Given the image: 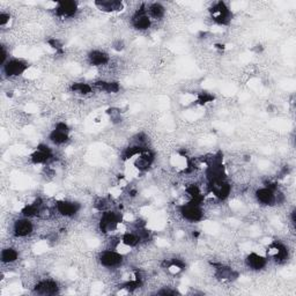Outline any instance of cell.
Wrapping results in <instances>:
<instances>
[{"instance_id": "3", "label": "cell", "mask_w": 296, "mask_h": 296, "mask_svg": "<svg viewBox=\"0 0 296 296\" xmlns=\"http://www.w3.org/2000/svg\"><path fill=\"white\" fill-rule=\"evenodd\" d=\"M211 13L213 20L219 24H228L230 22V18H231L230 11L224 2L220 1L213 5Z\"/></svg>"}, {"instance_id": "4", "label": "cell", "mask_w": 296, "mask_h": 296, "mask_svg": "<svg viewBox=\"0 0 296 296\" xmlns=\"http://www.w3.org/2000/svg\"><path fill=\"white\" fill-rule=\"evenodd\" d=\"M100 263L102 266L108 268L118 267L123 261V256L116 250H106L100 255Z\"/></svg>"}, {"instance_id": "14", "label": "cell", "mask_w": 296, "mask_h": 296, "mask_svg": "<svg viewBox=\"0 0 296 296\" xmlns=\"http://www.w3.org/2000/svg\"><path fill=\"white\" fill-rule=\"evenodd\" d=\"M50 157H52V152L51 148L46 145H39L37 147V150L33 154L32 157V162L35 163V165H41V163H45L50 160Z\"/></svg>"}, {"instance_id": "27", "label": "cell", "mask_w": 296, "mask_h": 296, "mask_svg": "<svg viewBox=\"0 0 296 296\" xmlns=\"http://www.w3.org/2000/svg\"><path fill=\"white\" fill-rule=\"evenodd\" d=\"M49 44H50L52 48H55L56 50H59V49L61 48V43L58 41V39H51V41H49Z\"/></svg>"}, {"instance_id": "8", "label": "cell", "mask_w": 296, "mask_h": 296, "mask_svg": "<svg viewBox=\"0 0 296 296\" xmlns=\"http://www.w3.org/2000/svg\"><path fill=\"white\" fill-rule=\"evenodd\" d=\"M79 209L80 205L78 203L69 202V200H60V202H57V204H56V211L66 218L75 215L79 212Z\"/></svg>"}, {"instance_id": "21", "label": "cell", "mask_w": 296, "mask_h": 296, "mask_svg": "<svg viewBox=\"0 0 296 296\" xmlns=\"http://www.w3.org/2000/svg\"><path fill=\"white\" fill-rule=\"evenodd\" d=\"M0 258H1L2 264H12V263H15V261L18 260V254L17 250L13 248H6L1 251V256H0Z\"/></svg>"}, {"instance_id": "1", "label": "cell", "mask_w": 296, "mask_h": 296, "mask_svg": "<svg viewBox=\"0 0 296 296\" xmlns=\"http://www.w3.org/2000/svg\"><path fill=\"white\" fill-rule=\"evenodd\" d=\"M180 214L184 220L190 222H198L202 220L204 217V212L202 207H200L199 203L193 202V200H191L190 203L184 204V205L181 206Z\"/></svg>"}, {"instance_id": "9", "label": "cell", "mask_w": 296, "mask_h": 296, "mask_svg": "<svg viewBox=\"0 0 296 296\" xmlns=\"http://www.w3.org/2000/svg\"><path fill=\"white\" fill-rule=\"evenodd\" d=\"M33 230L34 224L32 221L28 220V218L18 219V220L14 222L13 231L14 235L17 237H27L33 233Z\"/></svg>"}, {"instance_id": "18", "label": "cell", "mask_w": 296, "mask_h": 296, "mask_svg": "<svg viewBox=\"0 0 296 296\" xmlns=\"http://www.w3.org/2000/svg\"><path fill=\"white\" fill-rule=\"evenodd\" d=\"M147 14L149 15V18L160 20V18L165 17L166 8L163 7V5L160 4V2H154V4H150L147 7Z\"/></svg>"}, {"instance_id": "22", "label": "cell", "mask_w": 296, "mask_h": 296, "mask_svg": "<svg viewBox=\"0 0 296 296\" xmlns=\"http://www.w3.org/2000/svg\"><path fill=\"white\" fill-rule=\"evenodd\" d=\"M71 91L76 92V94L80 95H87L89 92H92V88L91 85L85 82H75L71 86Z\"/></svg>"}, {"instance_id": "24", "label": "cell", "mask_w": 296, "mask_h": 296, "mask_svg": "<svg viewBox=\"0 0 296 296\" xmlns=\"http://www.w3.org/2000/svg\"><path fill=\"white\" fill-rule=\"evenodd\" d=\"M7 50L5 49L4 45L0 46V63H1V65H4L6 61H7Z\"/></svg>"}, {"instance_id": "28", "label": "cell", "mask_w": 296, "mask_h": 296, "mask_svg": "<svg viewBox=\"0 0 296 296\" xmlns=\"http://www.w3.org/2000/svg\"><path fill=\"white\" fill-rule=\"evenodd\" d=\"M113 48H115V50L120 51V50H123V49H124V44H123V42L118 41L117 43H115V44H113Z\"/></svg>"}, {"instance_id": "26", "label": "cell", "mask_w": 296, "mask_h": 296, "mask_svg": "<svg viewBox=\"0 0 296 296\" xmlns=\"http://www.w3.org/2000/svg\"><path fill=\"white\" fill-rule=\"evenodd\" d=\"M157 294L159 295H176V294H178V292L172 291V289H169V288H163L162 291L157 292Z\"/></svg>"}, {"instance_id": "16", "label": "cell", "mask_w": 296, "mask_h": 296, "mask_svg": "<svg viewBox=\"0 0 296 296\" xmlns=\"http://www.w3.org/2000/svg\"><path fill=\"white\" fill-rule=\"evenodd\" d=\"M88 60L92 66H102L109 63V56L103 51L94 50L88 55Z\"/></svg>"}, {"instance_id": "20", "label": "cell", "mask_w": 296, "mask_h": 296, "mask_svg": "<svg viewBox=\"0 0 296 296\" xmlns=\"http://www.w3.org/2000/svg\"><path fill=\"white\" fill-rule=\"evenodd\" d=\"M140 237H139L138 233H131V231H129V233H125L124 235L122 236V240H120V242H122L123 245L129 246V248H133V246H137L139 243H140Z\"/></svg>"}, {"instance_id": "6", "label": "cell", "mask_w": 296, "mask_h": 296, "mask_svg": "<svg viewBox=\"0 0 296 296\" xmlns=\"http://www.w3.org/2000/svg\"><path fill=\"white\" fill-rule=\"evenodd\" d=\"M27 69H28V64L20 59H9L2 65L4 73L8 76V78L21 75L23 72H26Z\"/></svg>"}, {"instance_id": "19", "label": "cell", "mask_w": 296, "mask_h": 296, "mask_svg": "<svg viewBox=\"0 0 296 296\" xmlns=\"http://www.w3.org/2000/svg\"><path fill=\"white\" fill-rule=\"evenodd\" d=\"M49 138H50V140L56 145L66 144L70 139L69 132L61 131V130H58V129H55L54 131L50 133V135H49Z\"/></svg>"}, {"instance_id": "12", "label": "cell", "mask_w": 296, "mask_h": 296, "mask_svg": "<svg viewBox=\"0 0 296 296\" xmlns=\"http://www.w3.org/2000/svg\"><path fill=\"white\" fill-rule=\"evenodd\" d=\"M154 161V153L150 152L148 148L140 153L134 161V166L139 171H146Z\"/></svg>"}, {"instance_id": "5", "label": "cell", "mask_w": 296, "mask_h": 296, "mask_svg": "<svg viewBox=\"0 0 296 296\" xmlns=\"http://www.w3.org/2000/svg\"><path fill=\"white\" fill-rule=\"evenodd\" d=\"M150 23H152V18L147 14V8L145 6H141L132 17V26L135 29L143 32V30H147L150 27Z\"/></svg>"}, {"instance_id": "17", "label": "cell", "mask_w": 296, "mask_h": 296, "mask_svg": "<svg viewBox=\"0 0 296 296\" xmlns=\"http://www.w3.org/2000/svg\"><path fill=\"white\" fill-rule=\"evenodd\" d=\"M96 7L101 11L111 13V12L122 11L123 4L120 1H96L95 2Z\"/></svg>"}, {"instance_id": "23", "label": "cell", "mask_w": 296, "mask_h": 296, "mask_svg": "<svg viewBox=\"0 0 296 296\" xmlns=\"http://www.w3.org/2000/svg\"><path fill=\"white\" fill-rule=\"evenodd\" d=\"M213 100H214V96L211 94H208V92H200L199 96H198V102L200 104L208 103V102H211Z\"/></svg>"}, {"instance_id": "2", "label": "cell", "mask_w": 296, "mask_h": 296, "mask_svg": "<svg viewBox=\"0 0 296 296\" xmlns=\"http://www.w3.org/2000/svg\"><path fill=\"white\" fill-rule=\"evenodd\" d=\"M120 221H122V218L117 213L111 211L103 212L100 220V229L103 233H109V231L115 230L118 227Z\"/></svg>"}, {"instance_id": "11", "label": "cell", "mask_w": 296, "mask_h": 296, "mask_svg": "<svg viewBox=\"0 0 296 296\" xmlns=\"http://www.w3.org/2000/svg\"><path fill=\"white\" fill-rule=\"evenodd\" d=\"M58 291H59L58 283L50 279L42 280V281L37 282V285L35 286V292L41 295H55L57 294Z\"/></svg>"}, {"instance_id": "10", "label": "cell", "mask_w": 296, "mask_h": 296, "mask_svg": "<svg viewBox=\"0 0 296 296\" xmlns=\"http://www.w3.org/2000/svg\"><path fill=\"white\" fill-rule=\"evenodd\" d=\"M256 199L261 205H274L276 204V189L265 186L256 191Z\"/></svg>"}, {"instance_id": "13", "label": "cell", "mask_w": 296, "mask_h": 296, "mask_svg": "<svg viewBox=\"0 0 296 296\" xmlns=\"http://www.w3.org/2000/svg\"><path fill=\"white\" fill-rule=\"evenodd\" d=\"M78 11V4L75 1H60L56 7V14L60 18H71Z\"/></svg>"}, {"instance_id": "25", "label": "cell", "mask_w": 296, "mask_h": 296, "mask_svg": "<svg viewBox=\"0 0 296 296\" xmlns=\"http://www.w3.org/2000/svg\"><path fill=\"white\" fill-rule=\"evenodd\" d=\"M9 18H11V17H9L8 13L1 12V13H0V26L5 27L6 24L9 22Z\"/></svg>"}, {"instance_id": "15", "label": "cell", "mask_w": 296, "mask_h": 296, "mask_svg": "<svg viewBox=\"0 0 296 296\" xmlns=\"http://www.w3.org/2000/svg\"><path fill=\"white\" fill-rule=\"evenodd\" d=\"M245 264L246 266L251 268V270L260 271L266 266L267 259L266 257H263V256L256 254V252H252V254H250L248 257H246Z\"/></svg>"}, {"instance_id": "7", "label": "cell", "mask_w": 296, "mask_h": 296, "mask_svg": "<svg viewBox=\"0 0 296 296\" xmlns=\"http://www.w3.org/2000/svg\"><path fill=\"white\" fill-rule=\"evenodd\" d=\"M209 191L217 197L218 199L224 200L229 197L231 186L229 183H227L226 180H219V181H212L209 182Z\"/></svg>"}]
</instances>
